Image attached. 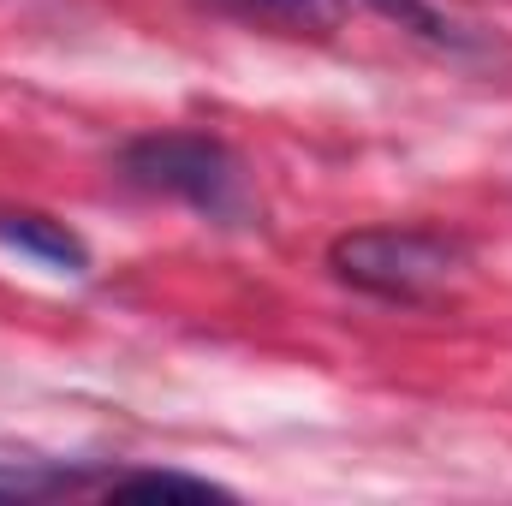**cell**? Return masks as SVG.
Returning a JSON list of instances; mask_svg holds the SVG:
<instances>
[{
	"instance_id": "6da1fadb",
	"label": "cell",
	"mask_w": 512,
	"mask_h": 506,
	"mask_svg": "<svg viewBox=\"0 0 512 506\" xmlns=\"http://www.w3.org/2000/svg\"><path fill=\"white\" fill-rule=\"evenodd\" d=\"M328 268L370 298L423 304L465 274V245L447 233H429V227H364V233L334 239Z\"/></svg>"
},
{
	"instance_id": "7a4b0ae2",
	"label": "cell",
	"mask_w": 512,
	"mask_h": 506,
	"mask_svg": "<svg viewBox=\"0 0 512 506\" xmlns=\"http://www.w3.org/2000/svg\"><path fill=\"white\" fill-rule=\"evenodd\" d=\"M126 179L155 191V197H179L209 221H245L251 215V191H245V167L227 143L203 137V131H155L126 143Z\"/></svg>"
},
{
	"instance_id": "3957f363",
	"label": "cell",
	"mask_w": 512,
	"mask_h": 506,
	"mask_svg": "<svg viewBox=\"0 0 512 506\" xmlns=\"http://www.w3.org/2000/svg\"><path fill=\"white\" fill-rule=\"evenodd\" d=\"M370 6L382 12L387 24L411 30L417 42H429V48H441V54H453V60H489V54H495L489 30H477L471 18H459V12H447V6H435V0H370Z\"/></svg>"
},
{
	"instance_id": "277c9868",
	"label": "cell",
	"mask_w": 512,
	"mask_h": 506,
	"mask_svg": "<svg viewBox=\"0 0 512 506\" xmlns=\"http://www.w3.org/2000/svg\"><path fill=\"white\" fill-rule=\"evenodd\" d=\"M0 239H6L12 251L36 256V262H48V268H60V274H84V268H90V251H84V239H78L66 221H54V215L6 209V215H0Z\"/></svg>"
},
{
	"instance_id": "5b68a950",
	"label": "cell",
	"mask_w": 512,
	"mask_h": 506,
	"mask_svg": "<svg viewBox=\"0 0 512 506\" xmlns=\"http://www.w3.org/2000/svg\"><path fill=\"white\" fill-rule=\"evenodd\" d=\"M209 6L280 36H334L346 24V0H209Z\"/></svg>"
},
{
	"instance_id": "8992f818",
	"label": "cell",
	"mask_w": 512,
	"mask_h": 506,
	"mask_svg": "<svg viewBox=\"0 0 512 506\" xmlns=\"http://www.w3.org/2000/svg\"><path fill=\"white\" fill-rule=\"evenodd\" d=\"M114 495H185V501H227L233 489L209 483V477H179V471H131L114 477Z\"/></svg>"
},
{
	"instance_id": "52a82bcc",
	"label": "cell",
	"mask_w": 512,
	"mask_h": 506,
	"mask_svg": "<svg viewBox=\"0 0 512 506\" xmlns=\"http://www.w3.org/2000/svg\"><path fill=\"white\" fill-rule=\"evenodd\" d=\"M72 471H48V465H0V501L6 495H42V489H66Z\"/></svg>"
}]
</instances>
